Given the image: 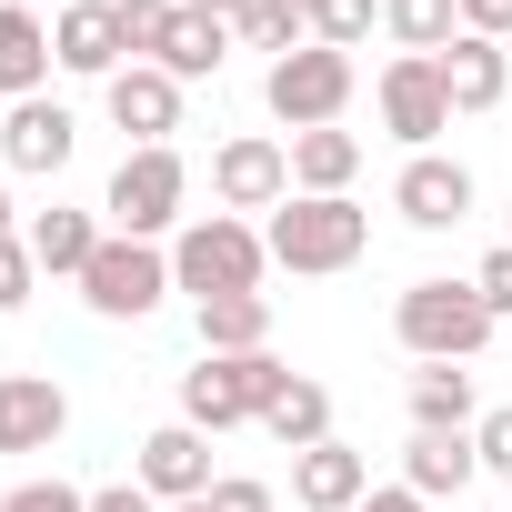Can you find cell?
Wrapping results in <instances>:
<instances>
[{"instance_id": "cell-1", "label": "cell", "mask_w": 512, "mask_h": 512, "mask_svg": "<svg viewBox=\"0 0 512 512\" xmlns=\"http://www.w3.org/2000/svg\"><path fill=\"white\" fill-rule=\"evenodd\" d=\"M272 272H302V282H322V272H352L362 251H372V211L352 201V191H332V201H312V191H292L282 211H272Z\"/></svg>"}, {"instance_id": "cell-2", "label": "cell", "mask_w": 512, "mask_h": 512, "mask_svg": "<svg viewBox=\"0 0 512 512\" xmlns=\"http://www.w3.org/2000/svg\"><path fill=\"white\" fill-rule=\"evenodd\" d=\"M262 272H272V241L251 231L241 211H191V221L171 231V282H181L191 302H221V292H262Z\"/></svg>"}, {"instance_id": "cell-3", "label": "cell", "mask_w": 512, "mask_h": 512, "mask_svg": "<svg viewBox=\"0 0 512 512\" xmlns=\"http://www.w3.org/2000/svg\"><path fill=\"white\" fill-rule=\"evenodd\" d=\"M282 382H292L282 352H201L181 372V422L191 432H241V422H262L282 402Z\"/></svg>"}, {"instance_id": "cell-4", "label": "cell", "mask_w": 512, "mask_h": 512, "mask_svg": "<svg viewBox=\"0 0 512 512\" xmlns=\"http://www.w3.org/2000/svg\"><path fill=\"white\" fill-rule=\"evenodd\" d=\"M392 332H402L412 362H472V352H492V302L472 282H442L432 272V282H402Z\"/></svg>"}, {"instance_id": "cell-5", "label": "cell", "mask_w": 512, "mask_h": 512, "mask_svg": "<svg viewBox=\"0 0 512 512\" xmlns=\"http://www.w3.org/2000/svg\"><path fill=\"white\" fill-rule=\"evenodd\" d=\"M191 161L171 151V141H151V151H121V171H111V191H101V211H111V231H131V241H161V231H181L191 211Z\"/></svg>"}, {"instance_id": "cell-6", "label": "cell", "mask_w": 512, "mask_h": 512, "mask_svg": "<svg viewBox=\"0 0 512 512\" xmlns=\"http://www.w3.org/2000/svg\"><path fill=\"white\" fill-rule=\"evenodd\" d=\"M171 292H181V282H171V251H161V241H131V231H111V241L91 251V272H81V302H91L101 322H151Z\"/></svg>"}, {"instance_id": "cell-7", "label": "cell", "mask_w": 512, "mask_h": 512, "mask_svg": "<svg viewBox=\"0 0 512 512\" xmlns=\"http://www.w3.org/2000/svg\"><path fill=\"white\" fill-rule=\"evenodd\" d=\"M352 91H362L352 51H322V41L262 71V101H272V121H282V131H332V121L352 111Z\"/></svg>"}, {"instance_id": "cell-8", "label": "cell", "mask_w": 512, "mask_h": 512, "mask_svg": "<svg viewBox=\"0 0 512 512\" xmlns=\"http://www.w3.org/2000/svg\"><path fill=\"white\" fill-rule=\"evenodd\" d=\"M211 201L221 211H282L292 201V141H262V131H241V141H221L211 151Z\"/></svg>"}, {"instance_id": "cell-9", "label": "cell", "mask_w": 512, "mask_h": 512, "mask_svg": "<svg viewBox=\"0 0 512 512\" xmlns=\"http://www.w3.org/2000/svg\"><path fill=\"white\" fill-rule=\"evenodd\" d=\"M372 101H382V131H392L402 151H432V141L452 131V101H442V71H432V61H412V51H392V61H382Z\"/></svg>"}, {"instance_id": "cell-10", "label": "cell", "mask_w": 512, "mask_h": 512, "mask_svg": "<svg viewBox=\"0 0 512 512\" xmlns=\"http://www.w3.org/2000/svg\"><path fill=\"white\" fill-rule=\"evenodd\" d=\"M392 211H402L412 231H462V221H472V171H462L452 151H412V161L392 171Z\"/></svg>"}, {"instance_id": "cell-11", "label": "cell", "mask_w": 512, "mask_h": 512, "mask_svg": "<svg viewBox=\"0 0 512 512\" xmlns=\"http://www.w3.org/2000/svg\"><path fill=\"white\" fill-rule=\"evenodd\" d=\"M131 482L171 512V502H201L221 472H211V432H191V422H161V432H141V462H131Z\"/></svg>"}, {"instance_id": "cell-12", "label": "cell", "mask_w": 512, "mask_h": 512, "mask_svg": "<svg viewBox=\"0 0 512 512\" xmlns=\"http://www.w3.org/2000/svg\"><path fill=\"white\" fill-rule=\"evenodd\" d=\"M101 101H111V131H131V151H151V141H171V131H181V81H171L161 61L111 71V81H101Z\"/></svg>"}, {"instance_id": "cell-13", "label": "cell", "mask_w": 512, "mask_h": 512, "mask_svg": "<svg viewBox=\"0 0 512 512\" xmlns=\"http://www.w3.org/2000/svg\"><path fill=\"white\" fill-rule=\"evenodd\" d=\"M71 151H81V121L61 101H11V121H0V171L51 181V171H71Z\"/></svg>"}, {"instance_id": "cell-14", "label": "cell", "mask_w": 512, "mask_h": 512, "mask_svg": "<svg viewBox=\"0 0 512 512\" xmlns=\"http://www.w3.org/2000/svg\"><path fill=\"white\" fill-rule=\"evenodd\" d=\"M71 432V392L51 372H0V452H51Z\"/></svg>"}, {"instance_id": "cell-15", "label": "cell", "mask_w": 512, "mask_h": 512, "mask_svg": "<svg viewBox=\"0 0 512 512\" xmlns=\"http://www.w3.org/2000/svg\"><path fill=\"white\" fill-rule=\"evenodd\" d=\"M432 71H442L452 121H472V111H502V101H512V51H502V41H482V31H462Z\"/></svg>"}, {"instance_id": "cell-16", "label": "cell", "mask_w": 512, "mask_h": 512, "mask_svg": "<svg viewBox=\"0 0 512 512\" xmlns=\"http://www.w3.org/2000/svg\"><path fill=\"white\" fill-rule=\"evenodd\" d=\"M51 51H61L71 81H111V71H131V51H121V11H111V0H71V11L51 21Z\"/></svg>"}, {"instance_id": "cell-17", "label": "cell", "mask_w": 512, "mask_h": 512, "mask_svg": "<svg viewBox=\"0 0 512 512\" xmlns=\"http://www.w3.org/2000/svg\"><path fill=\"white\" fill-rule=\"evenodd\" d=\"M362 492H372V452H352L342 432L312 442V452H292V502L302 512H352Z\"/></svg>"}, {"instance_id": "cell-18", "label": "cell", "mask_w": 512, "mask_h": 512, "mask_svg": "<svg viewBox=\"0 0 512 512\" xmlns=\"http://www.w3.org/2000/svg\"><path fill=\"white\" fill-rule=\"evenodd\" d=\"M61 71L51 51V21L31 11V0H0V101H41V81Z\"/></svg>"}, {"instance_id": "cell-19", "label": "cell", "mask_w": 512, "mask_h": 512, "mask_svg": "<svg viewBox=\"0 0 512 512\" xmlns=\"http://www.w3.org/2000/svg\"><path fill=\"white\" fill-rule=\"evenodd\" d=\"M21 241H31V262H41L51 282H81V272H91V251L111 241V221H101V211H71V201H51V211L21 231Z\"/></svg>"}, {"instance_id": "cell-20", "label": "cell", "mask_w": 512, "mask_h": 512, "mask_svg": "<svg viewBox=\"0 0 512 512\" xmlns=\"http://www.w3.org/2000/svg\"><path fill=\"white\" fill-rule=\"evenodd\" d=\"M472 472H482L472 432H412V452H402V482H412L422 502H462V492H472Z\"/></svg>"}, {"instance_id": "cell-21", "label": "cell", "mask_w": 512, "mask_h": 512, "mask_svg": "<svg viewBox=\"0 0 512 512\" xmlns=\"http://www.w3.org/2000/svg\"><path fill=\"white\" fill-rule=\"evenodd\" d=\"M362 181V141L332 121V131H292V191H312V201H332V191H352Z\"/></svg>"}, {"instance_id": "cell-22", "label": "cell", "mask_w": 512, "mask_h": 512, "mask_svg": "<svg viewBox=\"0 0 512 512\" xmlns=\"http://www.w3.org/2000/svg\"><path fill=\"white\" fill-rule=\"evenodd\" d=\"M201 322V352H272V292H221V302H191Z\"/></svg>"}, {"instance_id": "cell-23", "label": "cell", "mask_w": 512, "mask_h": 512, "mask_svg": "<svg viewBox=\"0 0 512 512\" xmlns=\"http://www.w3.org/2000/svg\"><path fill=\"white\" fill-rule=\"evenodd\" d=\"M482 402H472V372L462 362H422L412 372V432H472Z\"/></svg>"}, {"instance_id": "cell-24", "label": "cell", "mask_w": 512, "mask_h": 512, "mask_svg": "<svg viewBox=\"0 0 512 512\" xmlns=\"http://www.w3.org/2000/svg\"><path fill=\"white\" fill-rule=\"evenodd\" d=\"M251 432H272L282 452H312V442H332V392H322L312 372H292V382H282V402L251 422Z\"/></svg>"}, {"instance_id": "cell-25", "label": "cell", "mask_w": 512, "mask_h": 512, "mask_svg": "<svg viewBox=\"0 0 512 512\" xmlns=\"http://www.w3.org/2000/svg\"><path fill=\"white\" fill-rule=\"evenodd\" d=\"M382 31H392V51L442 61V51L462 41V0H382Z\"/></svg>"}, {"instance_id": "cell-26", "label": "cell", "mask_w": 512, "mask_h": 512, "mask_svg": "<svg viewBox=\"0 0 512 512\" xmlns=\"http://www.w3.org/2000/svg\"><path fill=\"white\" fill-rule=\"evenodd\" d=\"M221 61H231V31H221V21H201V11H181V21H171V51H161V71L191 91V81H211Z\"/></svg>"}, {"instance_id": "cell-27", "label": "cell", "mask_w": 512, "mask_h": 512, "mask_svg": "<svg viewBox=\"0 0 512 512\" xmlns=\"http://www.w3.org/2000/svg\"><path fill=\"white\" fill-rule=\"evenodd\" d=\"M241 41H251V51H272V61H292V51H312V11H302V0H251Z\"/></svg>"}, {"instance_id": "cell-28", "label": "cell", "mask_w": 512, "mask_h": 512, "mask_svg": "<svg viewBox=\"0 0 512 512\" xmlns=\"http://www.w3.org/2000/svg\"><path fill=\"white\" fill-rule=\"evenodd\" d=\"M302 11H312V41L322 51H362L372 21H382V0H302Z\"/></svg>"}, {"instance_id": "cell-29", "label": "cell", "mask_w": 512, "mask_h": 512, "mask_svg": "<svg viewBox=\"0 0 512 512\" xmlns=\"http://www.w3.org/2000/svg\"><path fill=\"white\" fill-rule=\"evenodd\" d=\"M111 11H121V51H131V61H161V51H171L181 0H111Z\"/></svg>"}, {"instance_id": "cell-30", "label": "cell", "mask_w": 512, "mask_h": 512, "mask_svg": "<svg viewBox=\"0 0 512 512\" xmlns=\"http://www.w3.org/2000/svg\"><path fill=\"white\" fill-rule=\"evenodd\" d=\"M0 512H91V492L61 482V472H41V482H11V492H0Z\"/></svg>"}, {"instance_id": "cell-31", "label": "cell", "mask_w": 512, "mask_h": 512, "mask_svg": "<svg viewBox=\"0 0 512 512\" xmlns=\"http://www.w3.org/2000/svg\"><path fill=\"white\" fill-rule=\"evenodd\" d=\"M201 512H282V502H272V482H251V472H221V482L201 492Z\"/></svg>"}, {"instance_id": "cell-32", "label": "cell", "mask_w": 512, "mask_h": 512, "mask_svg": "<svg viewBox=\"0 0 512 512\" xmlns=\"http://www.w3.org/2000/svg\"><path fill=\"white\" fill-rule=\"evenodd\" d=\"M31 282H41V262H31V241L11 231V241H0V312H21V302H31Z\"/></svg>"}, {"instance_id": "cell-33", "label": "cell", "mask_w": 512, "mask_h": 512, "mask_svg": "<svg viewBox=\"0 0 512 512\" xmlns=\"http://www.w3.org/2000/svg\"><path fill=\"white\" fill-rule=\"evenodd\" d=\"M472 292L492 302V322H512V241H492V251H482V272H472Z\"/></svg>"}, {"instance_id": "cell-34", "label": "cell", "mask_w": 512, "mask_h": 512, "mask_svg": "<svg viewBox=\"0 0 512 512\" xmlns=\"http://www.w3.org/2000/svg\"><path fill=\"white\" fill-rule=\"evenodd\" d=\"M472 452H482V472H502V482H512V402L472 422Z\"/></svg>"}, {"instance_id": "cell-35", "label": "cell", "mask_w": 512, "mask_h": 512, "mask_svg": "<svg viewBox=\"0 0 512 512\" xmlns=\"http://www.w3.org/2000/svg\"><path fill=\"white\" fill-rule=\"evenodd\" d=\"M462 31H482V41H512V0H462Z\"/></svg>"}, {"instance_id": "cell-36", "label": "cell", "mask_w": 512, "mask_h": 512, "mask_svg": "<svg viewBox=\"0 0 512 512\" xmlns=\"http://www.w3.org/2000/svg\"><path fill=\"white\" fill-rule=\"evenodd\" d=\"M91 512H161V502H151L141 482H101V492H91Z\"/></svg>"}, {"instance_id": "cell-37", "label": "cell", "mask_w": 512, "mask_h": 512, "mask_svg": "<svg viewBox=\"0 0 512 512\" xmlns=\"http://www.w3.org/2000/svg\"><path fill=\"white\" fill-rule=\"evenodd\" d=\"M352 512H432V502H422V492H412V482H382V492H362V502H352Z\"/></svg>"}, {"instance_id": "cell-38", "label": "cell", "mask_w": 512, "mask_h": 512, "mask_svg": "<svg viewBox=\"0 0 512 512\" xmlns=\"http://www.w3.org/2000/svg\"><path fill=\"white\" fill-rule=\"evenodd\" d=\"M181 11H201V21H221V31L241 41V21H251V0H181Z\"/></svg>"}, {"instance_id": "cell-39", "label": "cell", "mask_w": 512, "mask_h": 512, "mask_svg": "<svg viewBox=\"0 0 512 512\" xmlns=\"http://www.w3.org/2000/svg\"><path fill=\"white\" fill-rule=\"evenodd\" d=\"M0 241H11V171H0Z\"/></svg>"}, {"instance_id": "cell-40", "label": "cell", "mask_w": 512, "mask_h": 512, "mask_svg": "<svg viewBox=\"0 0 512 512\" xmlns=\"http://www.w3.org/2000/svg\"><path fill=\"white\" fill-rule=\"evenodd\" d=\"M171 512H201V502H171Z\"/></svg>"}, {"instance_id": "cell-41", "label": "cell", "mask_w": 512, "mask_h": 512, "mask_svg": "<svg viewBox=\"0 0 512 512\" xmlns=\"http://www.w3.org/2000/svg\"><path fill=\"white\" fill-rule=\"evenodd\" d=\"M51 11H71V0H51Z\"/></svg>"}, {"instance_id": "cell-42", "label": "cell", "mask_w": 512, "mask_h": 512, "mask_svg": "<svg viewBox=\"0 0 512 512\" xmlns=\"http://www.w3.org/2000/svg\"><path fill=\"white\" fill-rule=\"evenodd\" d=\"M502 241H512V231H502Z\"/></svg>"}]
</instances>
